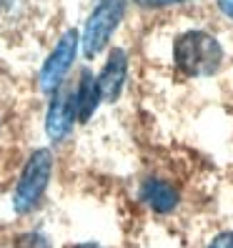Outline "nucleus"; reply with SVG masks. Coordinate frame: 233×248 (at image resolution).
I'll list each match as a JSON object with an SVG mask.
<instances>
[{"label":"nucleus","mask_w":233,"mask_h":248,"mask_svg":"<svg viewBox=\"0 0 233 248\" xmlns=\"http://www.w3.org/2000/svg\"><path fill=\"white\" fill-rule=\"evenodd\" d=\"M138 5L143 8H168V5H181V3H188V0H136Z\"/></svg>","instance_id":"obj_10"},{"label":"nucleus","mask_w":233,"mask_h":248,"mask_svg":"<svg viewBox=\"0 0 233 248\" xmlns=\"http://www.w3.org/2000/svg\"><path fill=\"white\" fill-rule=\"evenodd\" d=\"M76 53H78V33L65 31L40 70V91H46V93L58 91V85H61V80L65 78V73L70 70L73 61H76Z\"/></svg>","instance_id":"obj_4"},{"label":"nucleus","mask_w":233,"mask_h":248,"mask_svg":"<svg viewBox=\"0 0 233 248\" xmlns=\"http://www.w3.org/2000/svg\"><path fill=\"white\" fill-rule=\"evenodd\" d=\"M76 121V95L70 91H55L50 108H48V118H46V130L53 140H63Z\"/></svg>","instance_id":"obj_5"},{"label":"nucleus","mask_w":233,"mask_h":248,"mask_svg":"<svg viewBox=\"0 0 233 248\" xmlns=\"http://www.w3.org/2000/svg\"><path fill=\"white\" fill-rule=\"evenodd\" d=\"M140 198L145 206H151L155 213H168L178 206V191L166 181L148 178L140 188Z\"/></svg>","instance_id":"obj_7"},{"label":"nucleus","mask_w":233,"mask_h":248,"mask_svg":"<svg viewBox=\"0 0 233 248\" xmlns=\"http://www.w3.org/2000/svg\"><path fill=\"white\" fill-rule=\"evenodd\" d=\"M125 76H128V55L121 48H113V53L108 55V63H106L103 73L95 78L100 98L108 100V103L118 100V95L123 91V83H125Z\"/></svg>","instance_id":"obj_6"},{"label":"nucleus","mask_w":233,"mask_h":248,"mask_svg":"<svg viewBox=\"0 0 233 248\" xmlns=\"http://www.w3.org/2000/svg\"><path fill=\"white\" fill-rule=\"evenodd\" d=\"M16 248H50V241L43 236V233H20L16 238Z\"/></svg>","instance_id":"obj_9"},{"label":"nucleus","mask_w":233,"mask_h":248,"mask_svg":"<svg viewBox=\"0 0 233 248\" xmlns=\"http://www.w3.org/2000/svg\"><path fill=\"white\" fill-rule=\"evenodd\" d=\"M100 103V91H98V80L91 70L80 73L78 80V91H76V115L80 118V123H88L91 115L95 113Z\"/></svg>","instance_id":"obj_8"},{"label":"nucleus","mask_w":233,"mask_h":248,"mask_svg":"<svg viewBox=\"0 0 233 248\" xmlns=\"http://www.w3.org/2000/svg\"><path fill=\"white\" fill-rule=\"evenodd\" d=\"M173 61L186 76H211L223 63V48L213 35L203 31H188L176 40Z\"/></svg>","instance_id":"obj_1"},{"label":"nucleus","mask_w":233,"mask_h":248,"mask_svg":"<svg viewBox=\"0 0 233 248\" xmlns=\"http://www.w3.org/2000/svg\"><path fill=\"white\" fill-rule=\"evenodd\" d=\"M125 16V3L123 0H103L93 13L83 31V55L95 58L100 50L108 46L110 35L115 33V28L121 25Z\"/></svg>","instance_id":"obj_3"},{"label":"nucleus","mask_w":233,"mask_h":248,"mask_svg":"<svg viewBox=\"0 0 233 248\" xmlns=\"http://www.w3.org/2000/svg\"><path fill=\"white\" fill-rule=\"evenodd\" d=\"M50 173H53V153L40 148L35 151L28 163L23 168V176L18 181V188L13 193V208L18 213H28L38 206L40 196L46 193V186L50 181Z\"/></svg>","instance_id":"obj_2"},{"label":"nucleus","mask_w":233,"mask_h":248,"mask_svg":"<svg viewBox=\"0 0 233 248\" xmlns=\"http://www.w3.org/2000/svg\"><path fill=\"white\" fill-rule=\"evenodd\" d=\"M208 248H233V231H226L221 236H216Z\"/></svg>","instance_id":"obj_11"},{"label":"nucleus","mask_w":233,"mask_h":248,"mask_svg":"<svg viewBox=\"0 0 233 248\" xmlns=\"http://www.w3.org/2000/svg\"><path fill=\"white\" fill-rule=\"evenodd\" d=\"M68 248H103V246H95V243H78V246H68Z\"/></svg>","instance_id":"obj_13"},{"label":"nucleus","mask_w":233,"mask_h":248,"mask_svg":"<svg viewBox=\"0 0 233 248\" xmlns=\"http://www.w3.org/2000/svg\"><path fill=\"white\" fill-rule=\"evenodd\" d=\"M218 8H221L223 16L233 18V0H218Z\"/></svg>","instance_id":"obj_12"}]
</instances>
